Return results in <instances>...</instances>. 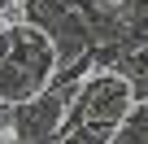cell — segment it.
I'll return each instance as SVG.
<instances>
[{"label": "cell", "instance_id": "6da1fadb", "mask_svg": "<svg viewBox=\"0 0 148 144\" xmlns=\"http://www.w3.org/2000/svg\"><path fill=\"white\" fill-rule=\"evenodd\" d=\"M13 5H18V0H0V13H9V9H13Z\"/></svg>", "mask_w": 148, "mask_h": 144}]
</instances>
